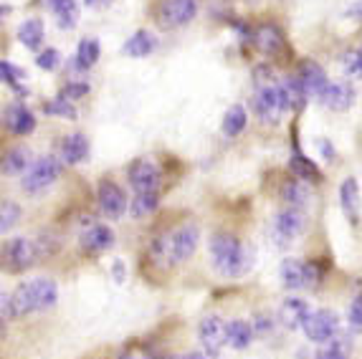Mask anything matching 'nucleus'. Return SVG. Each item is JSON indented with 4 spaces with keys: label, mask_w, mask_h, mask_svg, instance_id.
I'll list each match as a JSON object with an SVG mask.
<instances>
[{
    "label": "nucleus",
    "mask_w": 362,
    "mask_h": 359,
    "mask_svg": "<svg viewBox=\"0 0 362 359\" xmlns=\"http://www.w3.org/2000/svg\"><path fill=\"white\" fill-rule=\"evenodd\" d=\"M211 261L216 271L226 278H238L254 266V251L230 233H218L211 238Z\"/></svg>",
    "instance_id": "nucleus-1"
},
{
    "label": "nucleus",
    "mask_w": 362,
    "mask_h": 359,
    "mask_svg": "<svg viewBox=\"0 0 362 359\" xmlns=\"http://www.w3.org/2000/svg\"><path fill=\"white\" fill-rule=\"evenodd\" d=\"M59 299V288L51 278H33V281L21 283L16 291H13L11 301V314L13 317H28V314L46 312L56 304Z\"/></svg>",
    "instance_id": "nucleus-2"
},
{
    "label": "nucleus",
    "mask_w": 362,
    "mask_h": 359,
    "mask_svg": "<svg viewBox=\"0 0 362 359\" xmlns=\"http://www.w3.org/2000/svg\"><path fill=\"white\" fill-rule=\"evenodd\" d=\"M198 240H200L198 225H190V223H187V225L175 228L173 233L157 238L155 243H152V256H155V261H160V264H165V266L182 264V261H187V258L195 253Z\"/></svg>",
    "instance_id": "nucleus-3"
},
{
    "label": "nucleus",
    "mask_w": 362,
    "mask_h": 359,
    "mask_svg": "<svg viewBox=\"0 0 362 359\" xmlns=\"http://www.w3.org/2000/svg\"><path fill=\"white\" fill-rule=\"evenodd\" d=\"M286 112L284 99H281V89L274 76L264 78L261 69L256 71V94H254V114L264 124H276L279 117Z\"/></svg>",
    "instance_id": "nucleus-4"
},
{
    "label": "nucleus",
    "mask_w": 362,
    "mask_h": 359,
    "mask_svg": "<svg viewBox=\"0 0 362 359\" xmlns=\"http://www.w3.org/2000/svg\"><path fill=\"white\" fill-rule=\"evenodd\" d=\"M304 334L309 341H317V344H327L329 339H334L339 331V319L329 309H320V312H309V317L302 324Z\"/></svg>",
    "instance_id": "nucleus-5"
},
{
    "label": "nucleus",
    "mask_w": 362,
    "mask_h": 359,
    "mask_svg": "<svg viewBox=\"0 0 362 359\" xmlns=\"http://www.w3.org/2000/svg\"><path fill=\"white\" fill-rule=\"evenodd\" d=\"M304 225V210H296V208H286L281 213H276L272 223V238L276 240L279 246H289L291 240H296L302 235Z\"/></svg>",
    "instance_id": "nucleus-6"
},
{
    "label": "nucleus",
    "mask_w": 362,
    "mask_h": 359,
    "mask_svg": "<svg viewBox=\"0 0 362 359\" xmlns=\"http://www.w3.org/2000/svg\"><path fill=\"white\" fill-rule=\"evenodd\" d=\"M61 172V165L56 157H38L33 165L28 167V172H25L23 177V190L25 192H38L43 190V187H49L51 182H54L56 177H59Z\"/></svg>",
    "instance_id": "nucleus-7"
},
{
    "label": "nucleus",
    "mask_w": 362,
    "mask_h": 359,
    "mask_svg": "<svg viewBox=\"0 0 362 359\" xmlns=\"http://www.w3.org/2000/svg\"><path fill=\"white\" fill-rule=\"evenodd\" d=\"M195 13H198V0H163L157 16L163 28H180L195 18Z\"/></svg>",
    "instance_id": "nucleus-8"
},
{
    "label": "nucleus",
    "mask_w": 362,
    "mask_h": 359,
    "mask_svg": "<svg viewBox=\"0 0 362 359\" xmlns=\"http://www.w3.org/2000/svg\"><path fill=\"white\" fill-rule=\"evenodd\" d=\"M38 258V251L36 246L25 238H13L6 248H3V261H6V269L8 271H25L30 266L36 264Z\"/></svg>",
    "instance_id": "nucleus-9"
},
{
    "label": "nucleus",
    "mask_w": 362,
    "mask_h": 359,
    "mask_svg": "<svg viewBox=\"0 0 362 359\" xmlns=\"http://www.w3.org/2000/svg\"><path fill=\"white\" fill-rule=\"evenodd\" d=\"M129 185H132L134 195H139V192H157L160 167L152 160H145V157L134 160L132 167H129Z\"/></svg>",
    "instance_id": "nucleus-10"
},
{
    "label": "nucleus",
    "mask_w": 362,
    "mask_h": 359,
    "mask_svg": "<svg viewBox=\"0 0 362 359\" xmlns=\"http://www.w3.org/2000/svg\"><path fill=\"white\" fill-rule=\"evenodd\" d=\"M198 336L206 349V357H218L226 347V322L221 317H206L198 326Z\"/></svg>",
    "instance_id": "nucleus-11"
},
{
    "label": "nucleus",
    "mask_w": 362,
    "mask_h": 359,
    "mask_svg": "<svg viewBox=\"0 0 362 359\" xmlns=\"http://www.w3.org/2000/svg\"><path fill=\"white\" fill-rule=\"evenodd\" d=\"M99 205H102V213L109 220H119L124 213H127V195L117 182H109L104 180L99 185Z\"/></svg>",
    "instance_id": "nucleus-12"
},
{
    "label": "nucleus",
    "mask_w": 362,
    "mask_h": 359,
    "mask_svg": "<svg viewBox=\"0 0 362 359\" xmlns=\"http://www.w3.org/2000/svg\"><path fill=\"white\" fill-rule=\"evenodd\" d=\"M296 78H299V84H302L307 99H312V96L314 99H320V94L325 91V86L329 84L325 69H322L317 61H304L302 69H299V73H296Z\"/></svg>",
    "instance_id": "nucleus-13"
},
{
    "label": "nucleus",
    "mask_w": 362,
    "mask_h": 359,
    "mask_svg": "<svg viewBox=\"0 0 362 359\" xmlns=\"http://www.w3.org/2000/svg\"><path fill=\"white\" fill-rule=\"evenodd\" d=\"M254 46L266 56H279L286 48V38L281 28L274 23H264L254 30Z\"/></svg>",
    "instance_id": "nucleus-14"
},
{
    "label": "nucleus",
    "mask_w": 362,
    "mask_h": 359,
    "mask_svg": "<svg viewBox=\"0 0 362 359\" xmlns=\"http://www.w3.org/2000/svg\"><path fill=\"white\" fill-rule=\"evenodd\" d=\"M320 102L332 112H347L355 102V89L347 81H334V84L325 86V91L320 94Z\"/></svg>",
    "instance_id": "nucleus-15"
},
{
    "label": "nucleus",
    "mask_w": 362,
    "mask_h": 359,
    "mask_svg": "<svg viewBox=\"0 0 362 359\" xmlns=\"http://www.w3.org/2000/svg\"><path fill=\"white\" fill-rule=\"evenodd\" d=\"M3 124H6L8 132L18 134V137H25V134H30L36 129V119H33V114L23 104H11L3 112Z\"/></svg>",
    "instance_id": "nucleus-16"
},
{
    "label": "nucleus",
    "mask_w": 362,
    "mask_h": 359,
    "mask_svg": "<svg viewBox=\"0 0 362 359\" xmlns=\"http://www.w3.org/2000/svg\"><path fill=\"white\" fill-rule=\"evenodd\" d=\"M309 309L307 306V301H302V299H296V296H289V299L281 304V312H279V317H281V322H284V326L286 329H302V324H304V319L309 317Z\"/></svg>",
    "instance_id": "nucleus-17"
},
{
    "label": "nucleus",
    "mask_w": 362,
    "mask_h": 359,
    "mask_svg": "<svg viewBox=\"0 0 362 359\" xmlns=\"http://www.w3.org/2000/svg\"><path fill=\"white\" fill-rule=\"evenodd\" d=\"M339 203H342L344 216L350 218L352 223H357L360 218V208H362V198H360V185H357L355 177H347L339 187Z\"/></svg>",
    "instance_id": "nucleus-18"
},
{
    "label": "nucleus",
    "mask_w": 362,
    "mask_h": 359,
    "mask_svg": "<svg viewBox=\"0 0 362 359\" xmlns=\"http://www.w3.org/2000/svg\"><path fill=\"white\" fill-rule=\"evenodd\" d=\"M112 243H115V233H112V228L109 225H91L89 230L81 233V246L91 253L107 251Z\"/></svg>",
    "instance_id": "nucleus-19"
},
{
    "label": "nucleus",
    "mask_w": 362,
    "mask_h": 359,
    "mask_svg": "<svg viewBox=\"0 0 362 359\" xmlns=\"http://www.w3.org/2000/svg\"><path fill=\"white\" fill-rule=\"evenodd\" d=\"M281 283H284L289 291H299V288H307V271H304L302 261H296V258H286L281 269Z\"/></svg>",
    "instance_id": "nucleus-20"
},
{
    "label": "nucleus",
    "mask_w": 362,
    "mask_h": 359,
    "mask_svg": "<svg viewBox=\"0 0 362 359\" xmlns=\"http://www.w3.org/2000/svg\"><path fill=\"white\" fill-rule=\"evenodd\" d=\"M251 341H254V329L248 322L233 319L226 324V344H230L233 349H246Z\"/></svg>",
    "instance_id": "nucleus-21"
},
{
    "label": "nucleus",
    "mask_w": 362,
    "mask_h": 359,
    "mask_svg": "<svg viewBox=\"0 0 362 359\" xmlns=\"http://www.w3.org/2000/svg\"><path fill=\"white\" fill-rule=\"evenodd\" d=\"M289 170L294 172V177L296 180H304V182H322V172H320V167L314 165L309 157H304L302 152L296 150L294 155H291V160H289Z\"/></svg>",
    "instance_id": "nucleus-22"
},
{
    "label": "nucleus",
    "mask_w": 362,
    "mask_h": 359,
    "mask_svg": "<svg viewBox=\"0 0 362 359\" xmlns=\"http://www.w3.org/2000/svg\"><path fill=\"white\" fill-rule=\"evenodd\" d=\"M61 152H64V160L69 165H78V162H84L89 157V139L84 134H71V137L64 139Z\"/></svg>",
    "instance_id": "nucleus-23"
},
{
    "label": "nucleus",
    "mask_w": 362,
    "mask_h": 359,
    "mask_svg": "<svg viewBox=\"0 0 362 359\" xmlns=\"http://www.w3.org/2000/svg\"><path fill=\"white\" fill-rule=\"evenodd\" d=\"M155 46H157V41H155L152 33H147V30H137V33L124 43V54L132 56V59H145V56H150L152 51H155Z\"/></svg>",
    "instance_id": "nucleus-24"
},
{
    "label": "nucleus",
    "mask_w": 362,
    "mask_h": 359,
    "mask_svg": "<svg viewBox=\"0 0 362 359\" xmlns=\"http://www.w3.org/2000/svg\"><path fill=\"white\" fill-rule=\"evenodd\" d=\"M46 6L54 11V16L59 18V23L64 28H74L78 18V8H76V0H43Z\"/></svg>",
    "instance_id": "nucleus-25"
},
{
    "label": "nucleus",
    "mask_w": 362,
    "mask_h": 359,
    "mask_svg": "<svg viewBox=\"0 0 362 359\" xmlns=\"http://www.w3.org/2000/svg\"><path fill=\"white\" fill-rule=\"evenodd\" d=\"M246 122H248L246 109L241 104H233L223 117V134L226 137H238L246 129Z\"/></svg>",
    "instance_id": "nucleus-26"
},
{
    "label": "nucleus",
    "mask_w": 362,
    "mask_h": 359,
    "mask_svg": "<svg viewBox=\"0 0 362 359\" xmlns=\"http://www.w3.org/2000/svg\"><path fill=\"white\" fill-rule=\"evenodd\" d=\"M25 167H28V152H25L23 147H13V150H8L6 155H3V160H0V172L3 175H18V172H23Z\"/></svg>",
    "instance_id": "nucleus-27"
},
{
    "label": "nucleus",
    "mask_w": 362,
    "mask_h": 359,
    "mask_svg": "<svg viewBox=\"0 0 362 359\" xmlns=\"http://www.w3.org/2000/svg\"><path fill=\"white\" fill-rule=\"evenodd\" d=\"M18 38L23 46H28L30 51H36V48L43 43V23L38 18H28L18 28Z\"/></svg>",
    "instance_id": "nucleus-28"
},
{
    "label": "nucleus",
    "mask_w": 362,
    "mask_h": 359,
    "mask_svg": "<svg viewBox=\"0 0 362 359\" xmlns=\"http://www.w3.org/2000/svg\"><path fill=\"white\" fill-rule=\"evenodd\" d=\"M157 205H160V195L157 192H139V195H134L129 210H132L134 218H147L155 213Z\"/></svg>",
    "instance_id": "nucleus-29"
},
{
    "label": "nucleus",
    "mask_w": 362,
    "mask_h": 359,
    "mask_svg": "<svg viewBox=\"0 0 362 359\" xmlns=\"http://www.w3.org/2000/svg\"><path fill=\"white\" fill-rule=\"evenodd\" d=\"M99 59V41L97 38H84L78 43L76 51V66L78 69H91Z\"/></svg>",
    "instance_id": "nucleus-30"
},
{
    "label": "nucleus",
    "mask_w": 362,
    "mask_h": 359,
    "mask_svg": "<svg viewBox=\"0 0 362 359\" xmlns=\"http://www.w3.org/2000/svg\"><path fill=\"white\" fill-rule=\"evenodd\" d=\"M281 198L286 200V205L289 208H296V210H302L304 205H307V187L304 185H299L296 180H289L284 187H281Z\"/></svg>",
    "instance_id": "nucleus-31"
},
{
    "label": "nucleus",
    "mask_w": 362,
    "mask_h": 359,
    "mask_svg": "<svg viewBox=\"0 0 362 359\" xmlns=\"http://www.w3.org/2000/svg\"><path fill=\"white\" fill-rule=\"evenodd\" d=\"M312 359H350V354H347V344L344 341L329 339Z\"/></svg>",
    "instance_id": "nucleus-32"
},
{
    "label": "nucleus",
    "mask_w": 362,
    "mask_h": 359,
    "mask_svg": "<svg viewBox=\"0 0 362 359\" xmlns=\"http://www.w3.org/2000/svg\"><path fill=\"white\" fill-rule=\"evenodd\" d=\"M21 220V208L16 203H0V233L11 230L16 223Z\"/></svg>",
    "instance_id": "nucleus-33"
},
{
    "label": "nucleus",
    "mask_w": 362,
    "mask_h": 359,
    "mask_svg": "<svg viewBox=\"0 0 362 359\" xmlns=\"http://www.w3.org/2000/svg\"><path fill=\"white\" fill-rule=\"evenodd\" d=\"M344 73L350 78H362V46L344 56Z\"/></svg>",
    "instance_id": "nucleus-34"
},
{
    "label": "nucleus",
    "mask_w": 362,
    "mask_h": 359,
    "mask_svg": "<svg viewBox=\"0 0 362 359\" xmlns=\"http://www.w3.org/2000/svg\"><path fill=\"white\" fill-rule=\"evenodd\" d=\"M43 112L46 114H59V117H66V119H76V109L69 104V99H54V102H49L46 107H43Z\"/></svg>",
    "instance_id": "nucleus-35"
},
{
    "label": "nucleus",
    "mask_w": 362,
    "mask_h": 359,
    "mask_svg": "<svg viewBox=\"0 0 362 359\" xmlns=\"http://www.w3.org/2000/svg\"><path fill=\"white\" fill-rule=\"evenodd\" d=\"M347 322H350L352 331H362V293L352 299L350 312H347Z\"/></svg>",
    "instance_id": "nucleus-36"
},
{
    "label": "nucleus",
    "mask_w": 362,
    "mask_h": 359,
    "mask_svg": "<svg viewBox=\"0 0 362 359\" xmlns=\"http://www.w3.org/2000/svg\"><path fill=\"white\" fill-rule=\"evenodd\" d=\"M18 78H23V71H21V69H16L13 64H6V61H0V81L13 84L16 89H18Z\"/></svg>",
    "instance_id": "nucleus-37"
},
{
    "label": "nucleus",
    "mask_w": 362,
    "mask_h": 359,
    "mask_svg": "<svg viewBox=\"0 0 362 359\" xmlns=\"http://www.w3.org/2000/svg\"><path fill=\"white\" fill-rule=\"evenodd\" d=\"M36 64H38L41 69H46V71H54V69L61 64V54L56 51V48H49V51H43V54L38 56Z\"/></svg>",
    "instance_id": "nucleus-38"
},
{
    "label": "nucleus",
    "mask_w": 362,
    "mask_h": 359,
    "mask_svg": "<svg viewBox=\"0 0 362 359\" xmlns=\"http://www.w3.org/2000/svg\"><path fill=\"white\" fill-rule=\"evenodd\" d=\"M251 329H254V334L259 331V334H269V331L274 329V319L269 317V314H259L256 317V322L251 324Z\"/></svg>",
    "instance_id": "nucleus-39"
},
{
    "label": "nucleus",
    "mask_w": 362,
    "mask_h": 359,
    "mask_svg": "<svg viewBox=\"0 0 362 359\" xmlns=\"http://www.w3.org/2000/svg\"><path fill=\"white\" fill-rule=\"evenodd\" d=\"M89 94V86L86 84H69L61 94V99H78V96H86Z\"/></svg>",
    "instance_id": "nucleus-40"
},
{
    "label": "nucleus",
    "mask_w": 362,
    "mask_h": 359,
    "mask_svg": "<svg viewBox=\"0 0 362 359\" xmlns=\"http://www.w3.org/2000/svg\"><path fill=\"white\" fill-rule=\"evenodd\" d=\"M347 18H352V20H362V0H355L350 8H347V13H344Z\"/></svg>",
    "instance_id": "nucleus-41"
},
{
    "label": "nucleus",
    "mask_w": 362,
    "mask_h": 359,
    "mask_svg": "<svg viewBox=\"0 0 362 359\" xmlns=\"http://www.w3.org/2000/svg\"><path fill=\"white\" fill-rule=\"evenodd\" d=\"M84 3H86L89 8H104V6H109L112 0H84Z\"/></svg>",
    "instance_id": "nucleus-42"
},
{
    "label": "nucleus",
    "mask_w": 362,
    "mask_h": 359,
    "mask_svg": "<svg viewBox=\"0 0 362 359\" xmlns=\"http://www.w3.org/2000/svg\"><path fill=\"white\" fill-rule=\"evenodd\" d=\"M173 359H208V357L200 352H187V354H182V357H173Z\"/></svg>",
    "instance_id": "nucleus-43"
},
{
    "label": "nucleus",
    "mask_w": 362,
    "mask_h": 359,
    "mask_svg": "<svg viewBox=\"0 0 362 359\" xmlns=\"http://www.w3.org/2000/svg\"><path fill=\"white\" fill-rule=\"evenodd\" d=\"M322 152H325V157H327V160H329V162L334 160V150H332V147H329V144H327V142H322Z\"/></svg>",
    "instance_id": "nucleus-44"
},
{
    "label": "nucleus",
    "mask_w": 362,
    "mask_h": 359,
    "mask_svg": "<svg viewBox=\"0 0 362 359\" xmlns=\"http://www.w3.org/2000/svg\"><path fill=\"white\" fill-rule=\"evenodd\" d=\"M8 13H11V8H8V6H0V20H3V18H6V16H8Z\"/></svg>",
    "instance_id": "nucleus-45"
},
{
    "label": "nucleus",
    "mask_w": 362,
    "mask_h": 359,
    "mask_svg": "<svg viewBox=\"0 0 362 359\" xmlns=\"http://www.w3.org/2000/svg\"><path fill=\"white\" fill-rule=\"evenodd\" d=\"M0 339H3V322H0Z\"/></svg>",
    "instance_id": "nucleus-46"
},
{
    "label": "nucleus",
    "mask_w": 362,
    "mask_h": 359,
    "mask_svg": "<svg viewBox=\"0 0 362 359\" xmlns=\"http://www.w3.org/2000/svg\"><path fill=\"white\" fill-rule=\"evenodd\" d=\"M119 359H134V357H127V354H124V357H119Z\"/></svg>",
    "instance_id": "nucleus-47"
}]
</instances>
